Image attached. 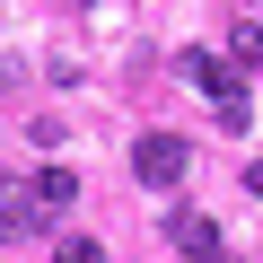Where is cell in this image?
Returning <instances> with one entry per match:
<instances>
[{
	"label": "cell",
	"instance_id": "cell-1",
	"mask_svg": "<svg viewBox=\"0 0 263 263\" xmlns=\"http://www.w3.org/2000/svg\"><path fill=\"white\" fill-rule=\"evenodd\" d=\"M184 167H193V141H184V132H141V141H132V176H141L149 193H176Z\"/></svg>",
	"mask_w": 263,
	"mask_h": 263
},
{
	"label": "cell",
	"instance_id": "cell-2",
	"mask_svg": "<svg viewBox=\"0 0 263 263\" xmlns=\"http://www.w3.org/2000/svg\"><path fill=\"white\" fill-rule=\"evenodd\" d=\"M184 79L211 97V114H219V132H246V79L219 62V53H184Z\"/></svg>",
	"mask_w": 263,
	"mask_h": 263
},
{
	"label": "cell",
	"instance_id": "cell-3",
	"mask_svg": "<svg viewBox=\"0 0 263 263\" xmlns=\"http://www.w3.org/2000/svg\"><path fill=\"white\" fill-rule=\"evenodd\" d=\"M35 228H44V211H35L27 176H0V246H27Z\"/></svg>",
	"mask_w": 263,
	"mask_h": 263
},
{
	"label": "cell",
	"instance_id": "cell-4",
	"mask_svg": "<svg viewBox=\"0 0 263 263\" xmlns=\"http://www.w3.org/2000/svg\"><path fill=\"white\" fill-rule=\"evenodd\" d=\"M167 246H176L184 263H211V254H219V228H211L202 211H176V219H167Z\"/></svg>",
	"mask_w": 263,
	"mask_h": 263
},
{
	"label": "cell",
	"instance_id": "cell-5",
	"mask_svg": "<svg viewBox=\"0 0 263 263\" xmlns=\"http://www.w3.org/2000/svg\"><path fill=\"white\" fill-rule=\"evenodd\" d=\"M27 193H35V211H44V219H62V211L79 202V176H70V167H35V176H27Z\"/></svg>",
	"mask_w": 263,
	"mask_h": 263
},
{
	"label": "cell",
	"instance_id": "cell-6",
	"mask_svg": "<svg viewBox=\"0 0 263 263\" xmlns=\"http://www.w3.org/2000/svg\"><path fill=\"white\" fill-rule=\"evenodd\" d=\"M228 44H237V62H246V70L263 62V27H254V18H237V27H228Z\"/></svg>",
	"mask_w": 263,
	"mask_h": 263
},
{
	"label": "cell",
	"instance_id": "cell-7",
	"mask_svg": "<svg viewBox=\"0 0 263 263\" xmlns=\"http://www.w3.org/2000/svg\"><path fill=\"white\" fill-rule=\"evenodd\" d=\"M53 254H62V263H105V246H97V237H62Z\"/></svg>",
	"mask_w": 263,
	"mask_h": 263
},
{
	"label": "cell",
	"instance_id": "cell-8",
	"mask_svg": "<svg viewBox=\"0 0 263 263\" xmlns=\"http://www.w3.org/2000/svg\"><path fill=\"white\" fill-rule=\"evenodd\" d=\"M246 193H263V158H254V167H246Z\"/></svg>",
	"mask_w": 263,
	"mask_h": 263
},
{
	"label": "cell",
	"instance_id": "cell-9",
	"mask_svg": "<svg viewBox=\"0 0 263 263\" xmlns=\"http://www.w3.org/2000/svg\"><path fill=\"white\" fill-rule=\"evenodd\" d=\"M211 263H237V254H211Z\"/></svg>",
	"mask_w": 263,
	"mask_h": 263
}]
</instances>
